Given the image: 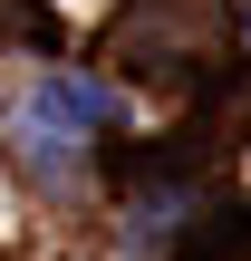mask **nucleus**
I'll list each match as a JSON object with an SVG mask.
<instances>
[]
</instances>
